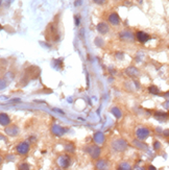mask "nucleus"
Returning <instances> with one entry per match:
<instances>
[{"mask_svg": "<svg viewBox=\"0 0 169 170\" xmlns=\"http://www.w3.org/2000/svg\"><path fill=\"white\" fill-rule=\"evenodd\" d=\"M29 147H28V144L25 143V142H23L21 143L20 145H18V147H17V150L19 154H25L27 151H28Z\"/></svg>", "mask_w": 169, "mask_h": 170, "instance_id": "1", "label": "nucleus"}, {"mask_svg": "<svg viewBox=\"0 0 169 170\" xmlns=\"http://www.w3.org/2000/svg\"><path fill=\"white\" fill-rule=\"evenodd\" d=\"M137 38L141 43H144V42H146L147 40L149 39V35L144 32H137Z\"/></svg>", "mask_w": 169, "mask_h": 170, "instance_id": "2", "label": "nucleus"}, {"mask_svg": "<svg viewBox=\"0 0 169 170\" xmlns=\"http://www.w3.org/2000/svg\"><path fill=\"white\" fill-rule=\"evenodd\" d=\"M10 122H11V120L7 114H0V124L5 126V125L10 124Z\"/></svg>", "mask_w": 169, "mask_h": 170, "instance_id": "3", "label": "nucleus"}, {"mask_svg": "<svg viewBox=\"0 0 169 170\" xmlns=\"http://www.w3.org/2000/svg\"><path fill=\"white\" fill-rule=\"evenodd\" d=\"M97 30H98L100 33H107V32H109L108 24H105V23H100V24H98V26H97Z\"/></svg>", "mask_w": 169, "mask_h": 170, "instance_id": "4", "label": "nucleus"}, {"mask_svg": "<svg viewBox=\"0 0 169 170\" xmlns=\"http://www.w3.org/2000/svg\"><path fill=\"white\" fill-rule=\"evenodd\" d=\"M109 20H110V22H111L113 25H118L119 22H120L119 17L117 16V14H112L111 16L109 17Z\"/></svg>", "mask_w": 169, "mask_h": 170, "instance_id": "5", "label": "nucleus"}, {"mask_svg": "<svg viewBox=\"0 0 169 170\" xmlns=\"http://www.w3.org/2000/svg\"><path fill=\"white\" fill-rule=\"evenodd\" d=\"M148 136V131L145 129H141L138 131V137L140 139H145Z\"/></svg>", "mask_w": 169, "mask_h": 170, "instance_id": "6", "label": "nucleus"}, {"mask_svg": "<svg viewBox=\"0 0 169 170\" xmlns=\"http://www.w3.org/2000/svg\"><path fill=\"white\" fill-rule=\"evenodd\" d=\"M121 38H123V39L128 38V40L133 41V37H132V33H130V32H124L123 33H121Z\"/></svg>", "mask_w": 169, "mask_h": 170, "instance_id": "7", "label": "nucleus"}, {"mask_svg": "<svg viewBox=\"0 0 169 170\" xmlns=\"http://www.w3.org/2000/svg\"><path fill=\"white\" fill-rule=\"evenodd\" d=\"M14 131H18L16 126H12L10 129H7V133L9 135H16V133H14Z\"/></svg>", "mask_w": 169, "mask_h": 170, "instance_id": "8", "label": "nucleus"}, {"mask_svg": "<svg viewBox=\"0 0 169 170\" xmlns=\"http://www.w3.org/2000/svg\"><path fill=\"white\" fill-rule=\"evenodd\" d=\"M149 90H150V92H151V93H153V94H159V91H158V89H157V88H155V87H150Z\"/></svg>", "mask_w": 169, "mask_h": 170, "instance_id": "9", "label": "nucleus"}, {"mask_svg": "<svg viewBox=\"0 0 169 170\" xmlns=\"http://www.w3.org/2000/svg\"><path fill=\"white\" fill-rule=\"evenodd\" d=\"M95 139H96V140H98V142H102V139H103V137H102L101 134H97V135L95 136Z\"/></svg>", "mask_w": 169, "mask_h": 170, "instance_id": "10", "label": "nucleus"}, {"mask_svg": "<svg viewBox=\"0 0 169 170\" xmlns=\"http://www.w3.org/2000/svg\"><path fill=\"white\" fill-rule=\"evenodd\" d=\"M5 86H7L5 81H4V80L0 79V90H1V89H4V88H5Z\"/></svg>", "mask_w": 169, "mask_h": 170, "instance_id": "11", "label": "nucleus"}, {"mask_svg": "<svg viewBox=\"0 0 169 170\" xmlns=\"http://www.w3.org/2000/svg\"><path fill=\"white\" fill-rule=\"evenodd\" d=\"M113 113H115L116 115H117V117H120V112H119L118 110L114 109V110H113Z\"/></svg>", "mask_w": 169, "mask_h": 170, "instance_id": "12", "label": "nucleus"}, {"mask_svg": "<svg viewBox=\"0 0 169 170\" xmlns=\"http://www.w3.org/2000/svg\"><path fill=\"white\" fill-rule=\"evenodd\" d=\"M94 2L97 4H102L103 2H105V0H94Z\"/></svg>", "mask_w": 169, "mask_h": 170, "instance_id": "13", "label": "nucleus"}, {"mask_svg": "<svg viewBox=\"0 0 169 170\" xmlns=\"http://www.w3.org/2000/svg\"><path fill=\"white\" fill-rule=\"evenodd\" d=\"M1 3H2V0H0V7H1Z\"/></svg>", "mask_w": 169, "mask_h": 170, "instance_id": "14", "label": "nucleus"}, {"mask_svg": "<svg viewBox=\"0 0 169 170\" xmlns=\"http://www.w3.org/2000/svg\"><path fill=\"white\" fill-rule=\"evenodd\" d=\"M1 29H2V26H1V25H0V30H1Z\"/></svg>", "mask_w": 169, "mask_h": 170, "instance_id": "15", "label": "nucleus"}, {"mask_svg": "<svg viewBox=\"0 0 169 170\" xmlns=\"http://www.w3.org/2000/svg\"><path fill=\"white\" fill-rule=\"evenodd\" d=\"M0 162H1V159H0Z\"/></svg>", "mask_w": 169, "mask_h": 170, "instance_id": "16", "label": "nucleus"}]
</instances>
